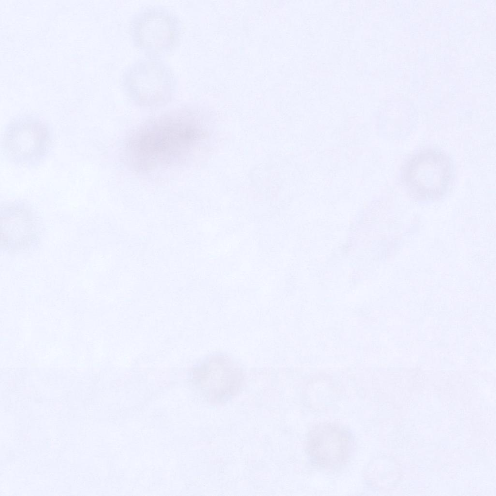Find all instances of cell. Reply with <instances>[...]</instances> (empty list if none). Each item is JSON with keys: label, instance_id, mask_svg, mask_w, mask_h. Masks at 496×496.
Masks as SVG:
<instances>
[{"label": "cell", "instance_id": "1", "mask_svg": "<svg viewBox=\"0 0 496 496\" xmlns=\"http://www.w3.org/2000/svg\"><path fill=\"white\" fill-rule=\"evenodd\" d=\"M204 111L193 107L168 112L130 137L126 156L140 171L177 165L206 145L213 126Z\"/></svg>", "mask_w": 496, "mask_h": 496}, {"label": "cell", "instance_id": "2", "mask_svg": "<svg viewBox=\"0 0 496 496\" xmlns=\"http://www.w3.org/2000/svg\"><path fill=\"white\" fill-rule=\"evenodd\" d=\"M123 89L132 101L146 107H158L171 100L178 88V81L170 65L161 58L139 59L124 70Z\"/></svg>", "mask_w": 496, "mask_h": 496}, {"label": "cell", "instance_id": "3", "mask_svg": "<svg viewBox=\"0 0 496 496\" xmlns=\"http://www.w3.org/2000/svg\"><path fill=\"white\" fill-rule=\"evenodd\" d=\"M129 29L134 46L147 57L161 58L170 53L178 45L182 34L179 17L160 5L139 9L131 17Z\"/></svg>", "mask_w": 496, "mask_h": 496}, {"label": "cell", "instance_id": "4", "mask_svg": "<svg viewBox=\"0 0 496 496\" xmlns=\"http://www.w3.org/2000/svg\"><path fill=\"white\" fill-rule=\"evenodd\" d=\"M451 172L447 155L441 151L428 149L409 159L404 169L403 179L407 190L415 198L434 200L446 192Z\"/></svg>", "mask_w": 496, "mask_h": 496}, {"label": "cell", "instance_id": "5", "mask_svg": "<svg viewBox=\"0 0 496 496\" xmlns=\"http://www.w3.org/2000/svg\"><path fill=\"white\" fill-rule=\"evenodd\" d=\"M194 383L209 402L225 403L242 388L244 375L239 366L228 356H209L193 372Z\"/></svg>", "mask_w": 496, "mask_h": 496}, {"label": "cell", "instance_id": "6", "mask_svg": "<svg viewBox=\"0 0 496 496\" xmlns=\"http://www.w3.org/2000/svg\"><path fill=\"white\" fill-rule=\"evenodd\" d=\"M350 447L347 431L335 423H323L308 434L306 449L310 457L319 466L333 468L347 461Z\"/></svg>", "mask_w": 496, "mask_h": 496}, {"label": "cell", "instance_id": "7", "mask_svg": "<svg viewBox=\"0 0 496 496\" xmlns=\"http://www.w3.org/2000/svg\"><path fill=\"white\" fill-rule=\"evenodd\" d=\"M49 141L48 131L42 122L33 119L16 120L8 127L4 138L8 156L18 162H30L41 157Z\"/></svg>", "mask_w": 496, "mask_h": 496}, {"label": "cell", "instance_id": "8", "mask_svg": "<svg viewBox=\"0 0 496 496\" xmlns=\"http://www.w3.org/2000/svg\"><path fill=\"white\" fill-rule=\"evenodd\" d=\"M29 213L17 207L4 208L1 214V242L6 248L16 249L28 245L34 236Z\"/></svg>", "mask_w": 496, "mask_h": 496}]
</instances>
